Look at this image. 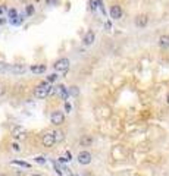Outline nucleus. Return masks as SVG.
Here are the masks:
<instances>
[{"label":"nucleus","mask_w":169,"mask_h":176,"mask_svg":"<svg viewBox=\"0 0 169 176\" xmlns=\"http://www.w3.org/2000/svg\"><path fill=\"white\" fill-rule=\"evenodd\" d=\"M50 91H51V87L49 82H40L34 89V95L37 98H46L50 94Z\"/></svg>","instance_id":"1"},{"label":"nucleus","mask_w":169,"mask_h":176,"mask_svg":"<svg viewBox=\"0 0 169 176\" xmlns=\"http://www.w3.org/2000/svg\"><path fill=\"white\" fill-rule=\"evenodd\" d=\"M69 65H71L69 59L62 57V59H59V60H56V62H54L53 68H54L56 71H59V72H65V71H68V69H69Z\"/></svg>","instance_id":"2"},{"label":"nucleus","mask_w":169,"mask_h":176,"mask_svg":"<svg viewBox=\"0 0 169 176\" xmlns=\"http://www.w3.org/2000/svg\"><path fill=\"white\" fill-rule=\"evenodd\" d=\"M63 120H65V116H63V113L62 112H53L51 115H50V122L53 123V125H62L63 123Z\"/></svg>","instance_id":"3"},{"label":"nucleus","mask_w":169,"mask_h":176,"mask_svg":"<svg viewBox=\"0 0 169 176\" xmlns=\"http://www.w3.org/2000/svg\"><path fill=\"white\" fill-rule=\"evenodd\" d=\"M43 144H44V147H49V148L56 144L53 132H44V133H43Z\"/></svg>","instance_id":"4"},{"label":"nucleus","mask_w":169,"mask_h":176,"mask_svg":"<svg viewBox=\"0 0 169 176\" xmlns=\"http://www.w3.org/2000/svg\"><path fill=\"white\" fill-rule=\"evenodd\" d=\"M91 160H93V157H91V153H88V151H81L80 154H78V163L80 164H90L91 163Z\"/></svg>","instance_id":"5"},{"label":"nucleus","mask_w":169,"mask_h":176,"mask_svg":"<svg viewBox=\"0 0 169 176\" xmlns=\"http://www.w3.org/2000/svg\"><path fill=\"white\" fill-rule=\"evenodd\" d=\"M109 13H110V18H113V19H119V18L122 16V9H121L119 4H113V6L110 7Z\"/></svg>","instance_id":"6"},{"label":"nucleus","mask_w":169,"mask_h":176,"mask_svg":"<svg viewBox=\"0 0 169 176\" xmlns=\"http://www.w3.org/2000/svg\"><path fill=\"white\" fill-rule=\"evenodd\" d=\"M147 24H149V16L147 15H138L135 18V25L138 28H144V27H147Z\"/></svg>","instance_id":"7"},{"label":"nucleus","mask_w":169,"mask_h":176,"mask_svg":"<svg viewBox=\"0 0 169 176\" xmlns=\"http://www.w3.org/2000/svg\"><path fill=\"white\" fill-rule=\"evenodd\" d=\"M94 38H96V34H94V31H88V32L84 35L83 41H84L85 45H91V44L94 43Z\"/></svg>","instance_id":"8"},{"label":"nucleus","mask_w":169,"mask_h":176,"mask_svg":"<svg viewBox=\"0 0 169 176\" xmlns=\"http://www.w3.org/2000/svg\"><path fill=\"white\" fill-rule=\"evenodd\" d=\"M25 65H22V63H16V65H12L10 66V71H12V74H24L25 72Z\"/></svg>","instance_id":"9"},{"label":"nucleus","mask_w":169,"mask_h":176,"mask_svg":"<svg viewBox=\"0 0 169 176\" xmlns=\"http://www.w3.org/2000/svg\"><path fill=\"white\" fill-rule=\"evenodd\" d=\"M80 144H81L83 147H90V145L93 144V138H91V135H83V138L80 139Z\"/></svg>","instance_id":"10"},{"label":"nucleus","mask_w":169,"mask_h":176,"mask_svg":"<svg viewBox=\"0 0 169 176\" xmlns=\"http://www.w3.org/2000/svg\"><path fill=\"white\" fill-rule=\"evenodd\" d=\"M46 69H47L46 65H33V66H31V71H33L34 74H44Z\"/></svg>","instance_id":"11"},{"label":"nucleus","mask_w":169,"mask_h":176,"mask_svg":"<svg viewBox=\"0 0 169 176\" xmlns=\"http://www.w3.org/2000/svg\"><path fill=\"white\" fill-rule=\"evenodd\" d=\"M22 133H25V129H24L22 126H15V128L12 129V135H13V138H21Z\"/></svg>","instance_id":"12"},{"label":"nucleus","mask_w":169,"mask_h":176,"mask_svg":"<svg viewBox=\"0 0 169 176\" xmlns=\"http://www.w3.org/2000/svg\"><path fill=\"white\" fill-rule=\"evenodd\" d=\"M53 135H54V141H56V144H57V142H62V141L65 139V133L60 131V129L53 131Z\"/></svg>","instance_id":"13"},{"label":"nucleus","mask_w":169,"mask_h":176,"mask_svg":"<svg viewBox=\"0 0 169 176\" xmlns=\"http://www.w3.org/2000/svg\"><path fill=\"white\" fill-rule=\"evenodd\" d=\"M159 45H160L162 48L169 47V35H162V37L159 38Z\"/></svg>","instance_id":"14"},{"label":"nucleus","mask_w":169,"mask_h":176,"mask_svg":"<svg viewBox=\"0 0 169 176\" xmlns=\"http://www.w3.org/2000/svg\"><path fill=\"white\" fill-rule=\"evenodd\" d=\"M7 18H9L10 21H15V19L18 18V12H16V9H9V10H7Z\"/></svg>","instance_id":"15"},{"label":"nucleus","mask_w":169,"mask_h":176,"mask_svg":"<svg viewBox=\"0 0 169 176\" xmlns=\"http://www.w3.org/2000/svg\"><path fill=\"white\" fill-rule=\"evenodd\" d=\"M12 163H13V164H18V166H22V167H27V169H28V167H31V164H30V163H25V162H19V160H13Z\"/></svg>","instance_id":"16"},{"label":"nucleus","mask_w":169,"mask_h":176,"mask_svg":"<svg viewBox=\"0 0 169 176\" xmlns=\"http://www.w3.org/2000/svg\"><path fill=\"white\" fill-rule=\"evenodd\" d=\"M34 12H36L34 6H33V4H28V6H27V15H28V16H33Z\"/></svg>","instance_id":"17"},{"label":"nucleus","mask_w":169,"mask_h":176,"mask_svg":"<svg viewBox=\"0 0 169 176\" xmlns=\"http://www.w3.org/2000/svg\"><path fill=\"white\" fill-rule=\"evenodd\" d=\"M60 162H71V153H69V151H66V153L60 157Z\"/></svg>","instance_id":"18"},{"label":"nucleus","mask_w":169,"mask_h":176,"mask_svg":"<svg viewBox=\"0 0 169 176\" xmlns=\"http://www.w3.org/2000/svg\"><path fill=\"white\" fill-rule=\"evenodd\" d=\"M56 78H57V75L56 74H51V75L47 76V82H53V81H56Z\"/></svg>","instance_id":"19"},{"label":"nucleus","mask_w":169,"mask_h":176,"mask_svg":"<svg viewBox=\"0 0 169 176\" xmlns=\"http://www.w3.org/2000/svg\"><path fill=\"white\" fill-rule=\"evenodd\" d=\"M34 160H36L38 164H44V163H46V159H44V157H36Z\"/></svg>","instance_id":"20"},{"label":"nucleus","mask_w":169,"mask_h":176,"mask_svg":"<svg viewBox=\"0 0 169 176\" xmlns=\"http://www.w3.org/2000/svg\"><path fill=\"white\" fill-rule=\"evenodd\" d=\"M4 13H7V9L4 6H0V18H3L1 15H4Z\"/></svg>","instance_id":"21"},{"label":"nucleus","mask_w":169,"mask_h":176,"mask_svg":"<svg viewBox=\"0 0 169 176\" xmlns=\"http://www.w3.org/2000/svg\"><path fill=\"white\" fill-rule=\"evenodd\" d=\"M90 7H91V10H96L97 6H96V1L94 0H90Z\"/></svg>","instance_id":"22"},{"label":"nucleus","mask_w":169,"mask_h":176,"mask_svg":"<svg viewBox=\"0 0 169 176\" xmlns=\"http://www.w3.org/2000/svg\"><path fill=\"white\" fill-rule=\"evenodd\" d=\"M4 92H6V88H4V85H3V84H0V97H1Z\"/></svg>","instance_id":"23"},{"label":"nucleus","mask_w":169,"mask_h":176,"mask_svg":"<svg viewBox=\"0 0 169 176\" xmlns=\"http://www.w3.org/2000/svg\"><path fill=\"white\" fill-rule=\"evenodd\" d=\"M71 109H72V107H71V104H69V103H65V110H66L68 113L71 112Z\"/></svg>","instance_id":"24"},{"label":"nucleus","mask_w":169,"mask_h":176,"mask_svg":"<svg viewBox=\"0 0 169 176\" xmlns=\"http://www.w3.org/2000/svg\"><path fill=\"white\" fill-rule=\"evenodd\" d=\"M6 68H7V66H6V63H1V62H0V72H1V71H4Z\"/></svg>","instance_id":"25"},{"label":"nucleus","mask_w":169,"mask_h":176,"mask_svg":"<svg viewBox=\"0 0 169 176\" xmlns=\"http://www.w3.org/2000/svg\"><path fill=\"white\" fill-rule=\"evenodd\" d=\"M71 92H72V94H78V89H77V87H71Z\"/></svg>","instance_id":"26"},{"label":"nucleus","mask_w":169,"mask_h":176,"mask_svg":"<svg viewBox=\"0 0 169 176\" xmlns=\"http://www.w3.org/2000/svg\"><path fill=\"white\" fill-rule=\"evenodd\" d=\"M46 3L47 4H54V3H57V0H46Z\"/></svg>","instance_id":"27"},{"label":"nucleus","mask_w":169,"mask_h":176,"mask_svg":"<svg viewBox=\"0 0 169 176\" xmlns=\"http://www.w3.org/2000/svg\"><path fill=\"white\" fill-rule=\"evenodd\" d=\"M12 147H13V150H15V151H19V150H21V148H19V145H18V144H13V145H12Z\"/></svg>","instance_id":"28"},{"label":"nucleus","mask_w":169,"mask_h":176,"mask_svg":"<svg viewBox=\"0 0 169 176\" xmlns=\"http://www.w3.org/2000/svg\"><path fill=\"white\" fill-rule=\"evenodd\" d=\"M4 22H6V19L4 18H0V24H4Z\"/></svg>","instance_id":"29"},{"label":"nucleus","mask_w":169,"mask_h":176,"mask_svg":"<svg viewBox=\"0 0 169 176\" xmlns=\"http://www.w3.org/2000/svg\"><path fill=\"white\" fill-rule=\"evenodd\" d=\"M166 101H168V104H169V94H168V97H166Z\"/></svg>","instance_id":"30"},{"label":"nucleus","mask_w":169,"mask_h":176,"mask_svg":"<svg viewBox=\"0 0 169 176\" xmlns=\"http://www.w3.org/2000/svg\"><path fill=\"white\" fill-rule=\"evenodd\" d=\"M31 176H41V175H37V173H36V175H31Z\"/></svg>","instance_id":"31"},{"label":"nucleus","mask_w":169,"mask_h":176,"mask_svg":"<svg viewBox=\"0 0 169 176\" xmlns=\"http://www.w3.org/2000/svg\"><path fill=\"white\" fill-rule=\"evenodd\" d=\"M0 176H6V175H3V173H0Z\"/></svg>","instance_id":"32"}]
</instances>
